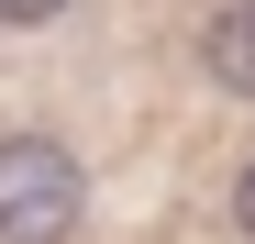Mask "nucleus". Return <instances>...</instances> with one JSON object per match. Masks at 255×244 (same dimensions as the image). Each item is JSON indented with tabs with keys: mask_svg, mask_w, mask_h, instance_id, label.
Instances as JSON below:
<instances>
[{
	"mask_svg": "<svg viewBox=\"0 0 255 244\" xmlns=\"http://www.w3.org/2000/svg\"><path fill=\"white\" fill-rule=\"evenodd\" d=\"M200 67L222 78V89H244V100H255V0H222V11L200 22Z\"/></svg>",
	"mask_w": 255,
	"mask_h": 244,
	"instance_id": "obj_2",
	"label": "nucleus"
},
{
	"mask_svg": "<svg viewBox=\"0 0 255 244\" xmlns=\"http://www.w3.org/2000/svg\"><path fill=\"white\" fill-rule=\"evenodd\" d=\"M89 211V178L56 133H0V244H67Z\"/></svg>",
	"mask_w": 255,
	"mask_h": 244,
	"instance_id": "obj_1",
	"label": "nucleus"
},
{
	"mask_svg": "<svg viewBox=\"0 0 255 244\" xmlns=\"http://www.w3.org/2000/svg\"><path fill=\"white\" fill-rule=\"evenodd\" d=\"M233 222H244V233H255V167H244V178H233Z\"/></svg>",
	"mask_w": 255,
	"mask_h": 244,
	"instance_id": "obj_4",
	"label": "nucleus"
},
{
	"mask_svg": "<svg viewBox=\"0 0 255 244\" xmlns=\"http://www.w3.org/2000/svg\"><path fill=\"white\" fill-rule=\"evenodd\" d=\"M67 0H0V22H56Z\"/></svg>",
	"mask_w": 255,
	"mask_h": 244,
	"instance_id": "obj_3",
	"label": "nucleus"
}]
</instances>
